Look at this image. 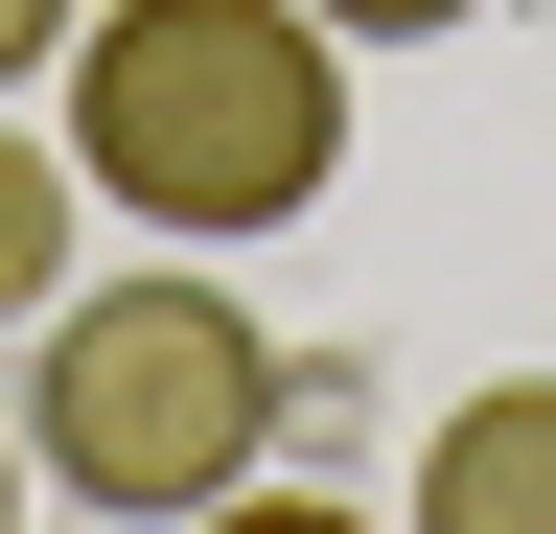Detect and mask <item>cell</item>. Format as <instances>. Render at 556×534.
<instances>
[{
    "label": "cell",
    "instance_id": "6da1fadb",
    "mask_svg": "<svg viewBox=\"0 0 556 534\" xmlns=\"http://www.w3.org/2000/svg\"><path fill=\"white\" fill-rule=\"evenodd\" d=\"M47 140L93 163L139 233L232 256L278 210H325V163H348V24L325 0H93Z\"/></svg>",
    "mask_w": 556,
    "mask_h": 534
},
{
    "label": "cell",
    "instance_id": "7a4b0ae2",
    "mask_svg": "<svg viewBox=\"0 0 556 534\" xmlns=\"http://www.w3.org/2000/svg\"><path fill=\"white\" fill-rule=\"evenodd\" d=\"M302 442V349L163 233L139 280H70L24 325V464L70 511H232L255 464Z\"/></svg>",
    "mask_w": 556,
    "mask_h": 534
},
{
    "label": "cell",
    "instance_id": "3957f363",
    "mask_svg": "<svg viewBox=\"0 0 556 534\" xmlns=\"http://www.w3.org/2000/svg\"><path fill=\"white\" fill-rule=\"evenodd\" d=\"M417 511H441V534H556V372L464 395V419L417 442Z\"/></svg>",
    "mask_w": 556,
    "mask_h": 534
},
{
    "label": "cell",
    "instance_id": "277c9868",
    "mask_svg": "<svg viewBox=\"0 0 556 534\" xmlns=\"http://www.w3.org/2000/svg\"><path fill=\"white\" fill-rule=\"evenodd\" d=\"M70 210H93V163L24 140V94H0V325H47V302H70Z\"/></svg>",
    "mask_w": 556,
    "mask_h": 534
},
{
    "label": "cell",
    "instance_id": "5b68a950",
    "mask_svg": "<svg viewBox=\"0 0 556 534\" xmlns=\"http://www.w3.org/2000/svg\"><path fill=\"white\" fill-rule=\"evenodd\" d=\"M325 24H348V47H464L486 0H325Z\"/></svg>",
    "mask_w": 556,
    "mask_h": 534
},
{
    "label": "cell",
    "instance_id": "8992f818",
    "mask_svg": "<svg viewBox=\"0 0 556 534\" xmlns=\"http://www.w3.org/2000/svg\"><path fill=\"white\" fill-rule=\"evenodd\" d=\"M70 24H93V0H0V94H24V71H70Z\"/></svg>",
    "mask_w": 556,
    "mask_h": 534
},
{
    "label": "cell",
    "instance_id": "52a82bcc",
    "mask_svg": "<svg viewBox=\"0 0 556 534\" xmlns=\"http://www.w3.org/2000/svg\"><path fill=\"white\" fill-rule=\"evenodd\" d=\"M0 488H24V464H0Z\"/></svg>",
    "mask_w": 556,
    "mask_h": 534
}]
</instances>
